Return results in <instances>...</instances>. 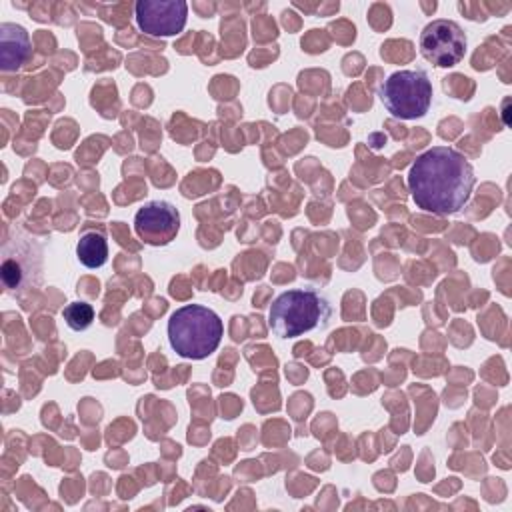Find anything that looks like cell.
Segmentation results:
<instances>
[{
  "label": "cell",
  "instance_id": "cell-2",
  "mask_svg": "<svg viewBox=\"0 0 512 512\" xmlns=\"http://www.w3.org/2000/svg\"><path fill=\"white\" fill-rule=\"evenodd\" d=\"M168 342L172 350L188 360H204L222 342L224 324L220 316L202 304L176 308L168 318Z\"/></svg>",
  "mask_w": 512,
  "mask_h": 512
},
{
  "label": "cell",
  "instance_id": "cell-7",
  "mask_svg": "<svg viewBox=\"0 0 512 512\" xmlns=\"http://www.w3.org/2000/svg\"><path fill=\"white\" fill-rule=\"evenodd\" d=\"M180 230V212L168 200H150L134 214V232L148 246L170 244Z\"/></svg>",
  "mask_w": 512,
  "mask_h": 512
},
{
  "label": "cell",
  "instance_id": "cell-11",
  "mask_svg": "<svg viewBox=\"0 0 512 512\" xmlns=\"http://www.w3.org/2000/svg\"><path fill=\"white\" fill-rule=\"evenodd\" d=\"M62 318L70 330L82 332V330L90 328V324L94 322V308H92V304H88L84 300L70 302L64 306Z\"/></svg>",
  "mask_w": 512,
  "mask_h": 512
},
{
  "label": "cell",
  "instance_id": "cell-8",
  "mask_svg": "<svg viewBox=\"0 0 512 512\" xmlns=\"http://www.w3.org/2000/svg\"><path fill=\"white\" fill-rule=\"evenodd\" d=\"M134 16L144 34L166 38L184 30L188 4L182 0H142L134 6Z\"/></svg>",
  "mask_w": 512,
  "mask_h": 512
},
{
  "label": "cell",
  "instance_id": "cell-3",
  "mask_svg": "<svg viewBox=\"0 0 512 512\" xmlns=\"http://www.w3.org/2000/svg\"><path fill=\"white\" fill-rule=\"evenodd\" d=\"M332 308L328 300L312 288L286 290L272 302L268 324L280 338H298L310 330L324 328Z\"/></svg>",
  "mask_w": 512,
  "mask_h": 512
},
{
  "label": "cell",
  "instance_id": "cell-1",
  "mask_svg": "<svg viewBox=\"0 0 512 512\" xmlns=\"http://www.w3.org/2000/svg\"><path fill=\"white\" fill-rule=\"evenodd\" d=\"M406 182L416 208L448 216L468 204L476 176L462 152L450 146H432L412 162Z\"/></svg>",
  "mask_w": 512,
  "mask_h": 512
},
{
  "label": "cell",
  "instance_id": "cell-9",
  "mask_svg": "<svg viewBox=\"0 0 512 512\" xmlns=\"http://www.w3.org/2000/svg\"><path fill=\"white\" fill-rule=\"evenodd\" d=\"M28 56H30L28 32L18 24L4 22L0 26V62H2V70L10 72V70L20 68L26 62Z\"/></svg>",
  "mask_w": 512,
  "mask_h": 512
},
{
  "label": "cell",
  "instance_id": "cell-6",
  "mask_svg": "<svg viewBox=\"0 0 512 512\" xmlns=\"http://www.w3.org/2000/svg\"><path fill=\"white\" fill-rule=\"evenodd\" d=\"M420 54L438 68L456 66L468 48L466 34L462 26L454 20L438 18L424 26L420 32Z\"/></svg>",
  "mask_w": 512,
  "mask_h": 512
},
{
  "label": "cell",
  "instance_id": "cell-4",
  "mask_svg": "<svg viewBox=\"0 0 512 512\" xmlns=\"http://www.w3.org/2000/svg\"><path fill=\"white\" fill-rule=\"evenodd\" d=\"M384 108L400 120L422 118L432 104V82L424 70H398L378 88Z\"/></svg>",
  "mask_w": 512,
  "mask_h": 512
},
{
  "label": "cell",
  "instance_id": "cell-5",
  "mask_svg": "<svg viewBox=\"0 0 512 512\" xmlns=\"http://www.w3.org/2000/svg\"><path fill=\"white\" fill-rule=\"evenodd\" d=\"M0 278L10 294L30 290L42 280V246L20 232L4 244Z\"/></svg>",
  "mask_w": 512,
  "mask_h": 512
},
{
  "label": "cell",
  "instance_id": "cell-10",
  "mask_svg": "<svg viewBox=\"0 0 512 512\" xmlns=\"http://www.w3.org/2000/svg\"><path fill=\"white\" fill-rule=\"evenodd\" d=\"M76 258L86 268H100L108 260V242L102 232H82L76 242Z\"/></svg>",
  "mask_w": 512,
  "mask_h": 512
}]
</instances>
